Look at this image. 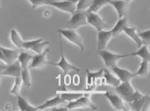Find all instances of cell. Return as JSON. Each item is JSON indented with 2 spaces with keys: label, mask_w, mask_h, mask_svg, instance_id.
I'll list each match as a JSON object with an SVG mask.
<instances>
[{
  "label": "cell",
  "mask_w": 150,
  "mask_h": 111,
  "mask_svg": "<svg viewBox=\"0 0 150 111\" xmlns=\"http://www.w3.org/2000/svg\"><path fill=\"white\" fill-rule=\"evenodd\" d=\"M87 15L88 11H83V10H76L73 14L71 18L68 21V23L64 25L65 28L68 29H76L83 25H87Z\"/></svg>",
  "instance_id": "6da1fadb"
},
{
  "label": "cell",
  "mask_w": 150,
  "mask_h": 111,
  "mask_svg": "<svg viewBox=\"0 0 150 111\" xmlns=\"http://www.w3.org/2000/svg\"><path fill=\"white\" fill-rule=\"evenodd\" d=\"M57 32L67 39L69 42L80 48L81 53L84 51V45L82 36L76 31V29H58Z\"/></svg>",
  "instance_id": "7a4b0ae2"
},
{
  "label": "cell",
  "mask_w": 150,
  "mask_h": 111,
  "mask_svg": "<svg viewBox=\"0 0 150 111\" xmlns=\"http://www.w3.org/2000/svg\"><path fill=\"white\" fill-rule=\"evenodd\" d=\"M98 53L100 55V57L102 58L104 63L108 67H112L116 66L117 62L119 60L129 56V54H117V53H112V52H110L108 50H105V49L98 52Z\"/></svg>",
  "instance_id": "3957f363"
},
{
  "label": "cell",
  "mask_w": 150,
  "mask_h": 111,
  "mask_svg": "<svg viewBox=\"0 0 150 111\" xmlns=\"http://www.w3.org/2000/svg\"><path fill=\"white\" fill-rule=\"evenodd\" d=\"M68 110H75V109H82V108H90L91 110H97L98 109L96 106L92 103V102L90 99V94H85L83 96L80 97L79 99L72 102H69L67 104Z\"/></svg>",
  "instance_id": "277c9868"
},
{
  "label": "cell",
  "mask_w": 150,
  "mask_h": 111,
  "mask_svg": "<svg viewBox=\"0 0 150 111\" xmlns=\"http://www.w3.org/2000/svg\"><path fill=\"white\" fill-rule=\"evenodd\" d=\"M60 47H61V59L58 62H48V64H51L53 66H55V67H60L62 71H63V74H67L68 73L71 72V71H76V72H79L80 71V68L77 67H75L74 65H72L71 63H69L64 54H63V51H62V42L60 43Z\"/></svg>",
  "instance_id": "5b68a950"
},
{
  "label": "cell",
  "mask_w": 150,
  "mask_h": 111,
  "mask_svg": "<svg viewBox=\"0 0 150 111\" xmlns=\"http://www.w3.org/2000/svg\"><path fill=\"white\" fill-rule=\"evenodd\" d=\"M87 21H88V24L90 25H91L92 27H94L98 32L105 30V28H107L109 26L105 23V21L99 16V14H98V12L88 11Z\"/></svg>",
  "instance_id": "8992f818"
},
{
  "label": "cell",
  "mask_w": 150,
  "mask_h": 111,
  "mask_svg": "<svg viewBox=\"0 0 150 111\" xmlns=\"http://www.w3.org/2000/svg\"><path fill=\"white\" fill-rule=\"evenodd\" d=\"M49 50L46 49L43 53H37L36 55H34L31 60V64H30V67L33 69H40V68H44L49 61H47V55L48 53Z\"/></svg>",
  "instance_id": "52a82bcc"
},
{
  "label": "cell",
  "mask_w": 150,
  "mask_h": 111,
  "mask_svg": "<svg viewBox=\"0 0 150 111\" xmlns=\"http://www.w3.org/2000/svg\"><path fill=\"white\" fill-rule=\"evenodd\" d=\"M105 97L110 102L111 105L117 110H127V107L125 104V100L122 96L112 94L109 91H106L105 93Z\"/></svg>",
  "instance_id": "ba28073f"
},
{
  "label": "cell",
  "mask_w": 150,
  "mask_h": 111,
  "mask_svg": "<svg viewBox=\"0 0 150 111\" xmlns=\"http://www.w3.org/2000/svg\"><path fill=\"white\" fill-rule=\"evenodd\" d=\"M1 51V60L4 61L6 64H11L18 60L20 52L18 50H14L11 48H5L4 46L0 47Z\"/></svg>",
  "instance_id": "9c48e42d"
},
{
  "label": "cell",
  "mask_w": 150,
  "mask_h": 111,
  "mask_svg": "<svg viewBox=\"0 0 150 111\" xmlns=\"http://www.w3.org/2000/svg\"><path fill=\"white\" fill-rule=\"evenodd\" d=\"M113 38V34L112 30L110 31H100L98 32V42H97V47H98V52L105 49L106 46L108 45L109 41Z\"/></svg>",
  "instance_id": "30bf717a"
},
{
  "label": "cell",
  "mask_w": 150,
  "mask_h": 111,
  "mask_svg": "<svg viewBox=\"0 0 150 111\" xmlns=\"http://www.w3.org/2000/svg\"><path fill=\"white\" fill-rule=\"evenodd\" d=\"M21 73H22L21 64L18 60H16L11 64H8L5 69L1 72V75H9L17 78V77H21Z\"/></svg>",
  "instance_id": "8fae6325"
},
{
  "label": "cell",
  "mask_w": 150,
  "mask_h": 111,
  "mask_svg": "<svg viewBox=\"0 0 150 111\" xmlns=\"http://www.w3.org/2000/svg\"><path fill=\"white\" fill-rule=\"evenodd\" d=\"M53 7L62 11L64 12H68L73 14L76 11V4L70 0H64V1H54L52 4Z\"/></svg>",
  "instance_id": "7c38bea8"
},
{
  "label": "cell",
  "mask_w": 150,
  "mask_h": 111,
  "mask_svg": "<svg viewBox=\"0 0 150 111\" xmlns=\"http://www.w3.org/2000/svg\"><path fill=\"white\" fill-rule=\"evenodd\" d=\"M109 4H112L117 11L119 18L126 17L129 8V2L126 0H112Z\"/></svg>",
  "instance_id": "4fadbf2b"
},
{
  "label": "cell",
  "mask_w": 150,
  "mask_h": 111,
  "mask_svg": "<svg viewBox=\"0 0 150 111\" xmlns=\"http://www.w3.org/2000/svg\"><path fill=\"white\" fill-rule=\"evenodd\" d=\"M111 69L115 74V75L121 81V82H123V81H131L132 79L136 76L135 74L130 72L127 69L120 68L117 65L112 67H111Z\"/></svg>",
  "instance_id": "5bb4252c"
},
{
  "label": "cell",
  "mask_w": 150,
  "mask_h": 111,
  "mask_svg": "<svg viewBox=\"0 0 150 111\" xmlns=\"http://www.w3.org/2000/svg\"><path fill=\"white\" fill-rule=\"evenodd\" d=\"M115 89H116V92L123 98L132 95L135 91L134 88L131 84V81H123Z\"/></svg>",
  "instance_id": "9a60e30c"
},
{
  "label": "cell",
  "mask_w": 150,
  "mask_h": 111,
  "mask_svg": "<svg viewBox=\"0 0 150 111\" xmlns=\"http://www.w3.org/2000/svg\"><path fill=\"white\" fill-rule=\"evenodd\" d=\"M66 101L62 98L61 95H57L56 96L53 97L50 100H47L46 103H44L42 105H40L38 107V110H47L49 108H54V107H57L62 103H65Z\"/></svg>",
  "instance_id": "2e32d148"
},
{
  "label": "cell",
  "mask_w": 150,
  "mask_h": 111,
  "mask_svg": "<svg viewBox=\"0 0 150 111\" xmlns=\"http://www.w3.org/2000/svg\"><path fill=\"white\" fill-rule=\"evenodd\" d=\"M123 32L125 34H127L132 40H134V42L136 43V45L138 46V47H141L143 43L142 39L139 36V33L137 32V30L135 27H129V26H126L123 30Z\"/></svg>",
  "instance_id": "e0dca14e"
},
{
  "label": "cell",
  "mask_w": 150,
  "mask_h": 111,
  "mask_svg": "<svg viewBox=\"0 0 150 111\" xmlns=\"http://www.w3.org/2000/svg\"><path fill=\"white\" fill-rule=\"evenodd\" d=\"M149 46L146 45H142L141 47H139V49L134 53H128L129 56H136V57H140L142 59V60H146L150 62V51L149 50Z\"/></svg>",
  "instance_id": "ac0fdd59"
},
{
  "label": "cell",
  "mask_w": 150,
  "mask_h": 111,
  "mask_svg": "<svg viewBox=\"0 0 150 111\" xmlns=\"http://www.w3.org/2000/svg\"><path fill=\"white\" fill-rule=\"evenodd\" d=\"M104 79H105V81L107 85H110V86H113V87H118L120 83H121V81L116 76H114L111 72L110 70L108 69H105L104 70V75H103Z\"/></svg>",
  "instance_id": "d6986e66"
},
{
  "label": "cell",
  "mask_w": 150,
  "mask_h": 111,
  "mask_svg": "<svg viewBox=\"0 0 150 111\" xmlns=\"http://www.w3.org/2000/svg\"><path fill=\"white\" fill-rule=\"evenodd\" d=\"M17 103H18V107L19 110L21 111H36L38 110V108L33 107L31 105L25 98H23L20 95L17 96Z\"/></svg>",
  "instance_id": "ffe728a7"
},
{
  "label": "cell",
  "mask_w": 150,
  "mask_h": 111,
  "mask_svg": "<svg viewBox=\"0 0 150 111\" xmlns=\"http://www.w3.org/2000/svg\"><path fill=\"white\" fill-rule=\"evenodd\" d=\"M126 26H127V18L124 17V18H119L118 22L116 23L114 27L112 29L113 37H116L119 34H120L121 32H123V30Z\"/></svg>",
  "instance_id": "44dd1931"
},
{
  "label": "cell",
  "mask_w": 150,
  "mask_h": 111,
  "mask_svg": "<svg viewBox=\"0 0 150 111\" xmlns=\"http://www.w3.org/2000/svg\"><path fill=\"white\" fill-rule=\"evenodd\" d=\"M10 37H11V42L14 44V46H17L18 49L23 48L24 40L22 39L21 36L19 35V33L17 32V30H16V29L12 28V29L11 30Z\"/></svg>",
  "instance_id": "7402d4cb"
},
{
  "label": "cell",
  "mask_w": 150,
  "mask_h": 111,
  "mask_svg": "<svg viewBox=\"0 0 150 111\" xmlns=\"http://www.w3.org/2000/svg\"><path fill=\"white\" fill-rule=\"evenodd\" d=\"M109 3H110L109 0H93L92 4L88 9V11L98 12L99 10H101L105 5L108 4Z\"/></svg>",
  "instance_id": "603a6c76"
},
{
  "label": "cell",
  "mask_w": 150,
  "mask_h": 111,
  "mask_svg": "<svg viewBox=\"0 0 150 111\" xmlns=\"http://www.w3.org/2000/svg\"><path fill=\"white\" fill-rule=\"evenodd\" d=\"M149 63L150 62H149V61L142 60L139 69L137 70L136 73H134L135 75L136 76H141V77H146L149 74Z\"/></svg>",
  "instance_id": "cb8c5ba5"
},
{
  "label": "cell",
  "mask_w": 150,
  "mask_h": 111,
  "mask_svg": "<svg viewBox=\"0 0 150 111\" xmlns=\"http://www.w3.org/2000/svg\"><path fill=\"white\" fill-rule=\"evenodd\" d=\"M85 94L83 93H77V92H63L61 94L62 98H63L66 102H72L79 99L80 97L83 96Z\"/></svg>",
  "instance_id": "d4e9b609"
},
{
  "label": "cell",
  "mask_w": 150,
  "mask_h": 111,
  "mask_svg": "<svg viewBox=\"0 0 150 111\" xmlns=\"http://www.w3.org/2000/svg\"><path fill=\"white\" fill-rule=\"evenodd\" d=\"M33 57V56L32 54L28 53L20 52V53H19V55H18V60L20 62L22 68L28 67V63H29L30 60H32Z\"/></svg>",
  "instance_id": "484cf974"
},
{
  "label": "cell",
  "mask_w": 150,
  "mask_h": 111,
  "mask_svg": "<svg viewBox=\"0 0 150 111\" xmlns=\"http://www.w3.org/2000/svg\"><path fill=\"white\" fill-rule=\"evenodd\" d=\"M21 79L23 81V84L25 88H31L32 86V77L30 71L28 67L22 68V73H21Z\"/></svg>",
  "instance_id": "4316f807"
},
{
  "label": "cell",
  "mask_w": 150,
  "mask_h": 111,
  "mask_svg": "<svg viewBox=\"0 0 150 111\" xmlns=\"http://www.w3.org/2000/svg\"><path fill=\"white\" fill-rule=\"evenodd\" d=\"M55 0H28V2L31 3L33 9H36L40 6H45V5H50L52 6L53 3Z\"/></svg>",
  "instance_id": "83f0119b"
},
{
  "label": "cell",
  "mask_w": 150,
  "mask_h": 111,
  "mask_svg": "<svg viewBox=\"0 0 150 111\" xmlns=\"http://www.w3.org/2000/svg\"><path fill=\"white\" fill-rule=\"evenodd\" d=\"M144 100H145V97L143 96L142 98H140L138 100H135V101H134V102H132V103H130L128 104L131 107V110L135 111H142V108H143V105H144Z\"/></svg>",
  "instance_id": "f1b7e54d"
},
{
  "label": "cell",
  "mask_w": 150,
  "mask_h": 111,
  "mask_svg": "<svg viewBox=\"0 0 150 111\" xmlns=\"http://www.w3.org/2000/svg\"><path fill=\"white\" fill-rule=\"evenodd\" d=\"M21 84H23L21 77L15 78V83H14V86L12 87V89H11V94L14 95L16 96H19L20 91H21Z\"/></svg>",
  "instance_id": "f546056e"
},
{
  "label": "cell",
  "mask_w": 150,
  "mask_h": 111,
  "mask_svg": "<svg viewBox=\"0 0 150 111\" xmlns=\"http://www.w3.org/2000/svg\"><path fill=\"white\" fill-rule=\"evenodd\" d=\"M143 96H144V95H142L139 90H135L132 95H130V96H127V97H124L123 99H124L125 102H127V103H132V102H134V101H135V100H138V99L142 98Z\"/></svg>",
  "instance_id": "4dcf8cb0"
},
{
  "label": "cell",
  "mask_w": 150,
  "mask_h": 111,
  "mask_svg": "<svg viewBox=\"0 0 150 111\" xmlns=\"http://www.w3.org/2000/svg\"><path fill=\"white\" fill-rule=\"evenodd\" d=\"M138 33H139L140 38L142 40L143 45L150 46V29L146 30V31H143V32H140Z\"/></svg>",
  "instance_id": "1f68e13d"
},
{
  "label": "cell",
  "mask_w": 150,
  "mask_h": 111,
  "mask_svg": "<svg viewBox=\"0 0 150 111\" xmlns=\"http://www.w3.org/2000/svg\"><path fill=\"white\" fill-rule=\"evenodd\" d=\"M93 0H79V2L76 4V10H83V11H88L91 4H92Z\"/></svg>",
  "instance_id": "d6a6232c"
},
{
  "label": "cell",
  "mask_w": 150,
  "mask_h": 111,
  "mask_svg": "<svg viewBox=\"0 0 150 111\" xmlns=\"http://www.w3.org/2000/svg\"><path fill=\"white\" fill-rule=\"evenodd\" d=\"M144 105L142 111H149L150 110V96H144Z\"/></svg>",
  "instance_id": "836d02e7"
},
{
  "label": "cell",
  "mask_w": 150,
  "mask_h": 111,
  "mask_svg": "<svg viewBox=\"0 0 150 111\" xmlns=\"http://www.w3.org/2000/svg\"><path fill=\"white\" fill-rule=\"evenodd\" d=\"M70 1H72V2H74L75 4H77V3L79 2V0H70Z\"/></svg>",
  "instance_id": "e575fe53"
},
{
  "label": "cell",
  "mask_w": 150,
  "mask_h": 111,
  "mask_svg": "<svg viewBox=\"0 0 150 111\" xmlns=\"http://www.w3.org/2000/svg\"><path fill=\"white\" fill-rule=\"evenodd\" d=\"M126 1H127V2H129V3H130V2H131L132 0H126Z\"/></svg>",
  "instance_id": "d590c367"
},
{
  "label": "cell",
  "mask_w": 150,
  "mask_h": 111,
  "mask_svg": "<svg viewBox=\"0 0 150 111\" xmlns=\"http://www.w3.org/2000/svg\"><path fill=\"white\" fill-rule=\"evenodd\" d=\"M109 1H110V2H111V1H112V0H109Z\"/></svg>",
  "instance_id": "8d00e7d4"
},
{
  "label": "cell",
  "mask_w": 150,
  "mask_h": 111,
  "mask_svg": "<svg viewBox=\"0 0 150 111\" xmlns=\"http://www.w3.org/2000/svg\"><path fill=\"white\" fill-rule=\"evenodd\" d=\"M149 8H150V7H149Z\"/></svg>",
  "instance_id": "74e56055"
}]
</instances>
